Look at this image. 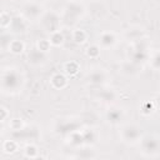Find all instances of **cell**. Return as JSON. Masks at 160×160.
<instances>
[{"mask_svg":"<svg viewBox=\"0 0 160 160\" xmlns=\"http://www.w3.org/2000/svg\"><path fill=\"white\" fill-rule=\"evenodd\" d=\"M21 75L19 71H16V69L9 68V70L2 69V74H1V89L2 92H16L19 91V86H21Z\"/></svg>","mask_w":160,"mask_h":160,"instance_id":"obj_1","label":"cell"},{"mask_svg":"<svg viewBox=\"0 0 160 160\" xmlns=\"http://www.w3.org/2000/svg\"><path fill=\"white\" fill-rule=\"evenodd\" d=\"M140 145L144 156L154 158L160 152V138L156 135H146L141 138Z\"/></svg>","mask_w":160,"mask_h":160,"instance_id":"obj_2","label":"cell"},{"mask_svg":"<svg viewBox=\"0 0 160 160\" xmlns=\"http://www.w3.org/2000/svg\"><path fill=\"white\" fill-rule=\"evenodd\" d=\"M120 138L126 144L139 142L141 139V128L136 124H125L119 131Z\"/></svg>","mask_w":160,"mask_h":160,"instance_id":"obj_3","label":"cell"},{"mask_svg":"<svg viewBox=\"0 0 160 160\" xmlns=\"http://www.w3.org/2000/svg\"><path fill=\"white\" fill-rule=\"evenodd\" d=\"M40 22L44 28L45 31H48L49 34L60 30V18L55 14V12H44L40 16Z\"/></svg>","mask_w":160,"mask_h":160,"instance_id":"obj_4","label":"cell"},{"mask_svg":"<svg viewBox=\"0 0 160 160\" xmlns=\"http://www.w3.org/2000/svg\"><path fill=\"white\" fill-rule=\"evenodd\" d=\"M24 16L30 21V19H40V16L44 14L41 6H39L35 2H29L22 8Z\"/></svg>","mask_w":160,"mask_h":160,"instance_id":"obj_5","label":"cell"},{"mask_svg":"<svg viewBox=\"0 0 160 160\" xmlns=\"http://www.w3.org/2000/svg\"><path fill=\"white\" fill-rule=\"evenodd\" d=\"M28 26H29V20L25 18V16H16V18H12V21L10 24V29L12 32H16V34H24L28 30Z\"/></svg>","mask_w":160,"mask_h":160,"instance_id":"obj_6","label":"cell"},{"mask_svg":"<svg viewBox=\"0 0 160 160\" xmlns=\"http://www.w3.org/2000/svg\"><path fill=\"white\" fill-rule=\"evenodd\" d=\"M68 84H69L68 75L64 72H55L50 78V85H51V88H54L56 90L65 89L68 86Z\"/></svg>","mask_w":160,"mask_h":160,"instance_id":"obj_7","label":"cell"},{"mask_svg":"<svg viewBox=\"0 0 160 160\" xmlns=\"http://www.w3.org/2000/svg\"><path fill=\"white\" fill-rule=\"evenodd\" d=\"M88 80L94 85H101L106 80V72L101 68H94L88 74Z\"/></svg>","mask_w":160,"mask_h":160,"instance_id":"obj_8","label":"cell"},{"mask_svg":"<svg viewBox=\"0 0 160 160\" xmlns=\"http://www.w3.org/2000/svg\"><path fill=\"white\" fill-rule=\"evenodd\" d=\"M45 59H46L45 52L40 51L36 46L34 49H31L29 51V54H28V61H29V64H31L34 66H39V65L44 64L45 62Z\"/></svg>","mask_w":160,"mask_h":160,"instance_id":"obj_9","label":"cell"},{"mask_svg":"<svg viewBox=\"0 0 160 160\" xmlns=\"http://www.w3.org/2000/svg\"><path fill=\"white\" fill-rule=\"evenodd\" d=\"M65 15L68 16V18H72V19H78L81 14H82V11H84V8L81 6V4L80 2H78V1H71V2H68L66 4V6H65Z\"/></svg>","mask_w":160,"mask_h":160,"instance_id":"obj_10","label":"cell"},{"mask_svg":"<svg viewBox=\"0 0 160 160\" xmlns=\"http://www.w3.org/2000/svg\"><path fill=\"white\" fill-rule=\"evenodd\" d=\"M100 45L104 48H111L116 44V35L112 31H102L99 36Z\"/></svg>","mask_w":160,"mask_h":160,"instance_id":"obj_11","label":"cell"},{"mask_svg":"<svg viewBox=\"0 0 160 160\" xmlns=\"http://www.w3.org/2000/svg\"><path fill=\"white\" fill-rule=\"evenodd\" d=\"M140 69H141L140 64L134 62L131 60H128L121 65V72H124L125 75H135L139 72Z\"/></svg>","mask_w":160,"mask_h":160,"instance_id":"obj_12","label":"cell"},{"mask_svg":"<svg viewBox=\"0 0 160 160\" xmlns=\"http://www.w3.org/2000/svg\"><path fill=\"white\" fill-rule=\"evenodd\" d=\"M79 71H80V65L74 60L66 61L62 66V72L66 74L68 76H75Z\"/></svg>","mask_w":160,"mask_h":160,"instance_id":"obj_13","label":"cell"},{"mask_svg":"<svg viewBox=\"0 0 160 160\" xmlns=\"http://www.w3.org/2000/svg\"><path fill=\"white\" fill-rule=\"evenodd\" d=\"M71 39L75 44L78 45H82L84 42H86L88 40V32L84 30V29H74L72 32H71Z\"/></svg>","mask_w":160,"mask_h":160,"instance_id":"obj_14","label":"cell"},{"mask_svg":"<svg viewBox=\"0 0 160 160\" xmlns=\"http://www.w3.org/2000/svg\"><path fill=\"white\" fill-rule=\"evenodd\" d=\"M8 50H9L11 54H14V55H20V54L25 50V44H24V41L19 40V39H14V40H11V41L9 42Z\"/></svg>","mask_w":160,"mask_h":160,"instance_id":"obj_15","label":"cell"},{"mask_svg":"<svg viewBox=\"0 0 160 160\" xmlns=\"http://www.w3.org/2000/svg\"><path fill=\"white\" fill-rule=\"evenodd\" d=\"M49 40H50V42H51V46L59 48V46H61V45L64 44L65 36H64V34H62L60 30H58V31H54V32L49 34Z\"/></svg>","mask_w":160,"mask_h":160,"instance_id":"obj_16","label":"cell"},{"mask_svg":"<svg viewBox=\"0 0 160 160\" xmlns=\"http://www.w3.org/2000/svg\"><path fill=\"white\" fill-rule=\"evenodd\" d=\"M121 118H122V112L119 109H109L106 111V120L110 124H118V122H120Z\"/></svg>","mask_w":160,"mask_h":160,"instance_id":"obj_17","label":"cell"},{"mask_svg":"<svg viewBox=\"0 0 160 160\" xmlns=\"http://www.w3.org/2000/svg\"><path fill=\"white\" fill-rule=\"evenodd\" d=\"M98 98L104 101V102H111L116 99V92L112 89H106V90H101L98 92Z\"/></svg>","mask_w":160,"mask_h":160,"instance_id":"obj_18","label":"cell"},{"mask_svg":"<svg viewBox=\"0 0 160 160\" xmlns=\"http://www.w3.org/2000/svg\"><path fill=\"white\" fill-rule=\"evenodd\" d=\"M155 109H156V105H155L154 100H145V101L141 102V105H140V112H141L144 116H148V115L152 114Z\"/></svg>","mask_w":160,"mask_h":160,"instance_id":"obj_19","label":"cell"},{"mask_svg":"<svg viewBox=\"0 0 160 160\" xmlns=\"http://www.w3.org/2000/svg\"><path fill=\"white\" fill-rule=\"evenodd\" d=\"M18 149H19V144L15 140H11V139L4 140V142H2V151L5 154H14V152L18 151Z\"/></svg>","mask_w":160,"mask_h":160,"instance_id":"obj_20","label":"cell"},{"mask_svg":"<svg viewBox=\"0 0 160 160\" xmlns=\"http://www.w3.org/2000/svg\"><path fill=\"white\" fill-rule=\"evenodd\" d=\"M24 155H25V158H30V159H36V158L40 156L39 149H38V146L34 145V144H28V145L25 146V149H24Z\"/></svg>","mask_w":160,"mask_h":160,"instance_id":"obj_21","label":"cell"},{"mask_svg":"<svg viewBox=\"0 0 160 160\" xmlns=\"http://www.w3.org/2000/svg\"><path fill=\"white\" fill-rule=\"evenodd\" d=\"M85 54L90 59H98L100 56V46L99 45H95V44L89 45L86 48V50H85Z\"/></svg>","mask_w":160,"mask_h":160,"instance_id":"obj_22","label":"cell"},{"mask_svg":"<svg viewBox=\"0 0 160 160\" xmlns=\"http://www.w3.org/2000/svg\"><path fill=\"white\" fill-rule=\"evenodd\" d=\"M25 124H24V120L20 119V118H14L10 120L9 122V128L12 130V131H21L24 129Z\"/></svg>","mask_w":160,"mask_h":160,"instance_id":"obj_23","label":"cell"},{"mask_svg":"<svg viewBox=\"0 0 160 160\" xmlns=\"http://www.w3.org/2000/svg\"><path fill=\"white\" fill-rule=\"evenodd\" d=\"M12 21V18L11 15L8 12V11H2L0 14V26L2 29H6V28H10V24Z\"/></svg>","mask_w":160,"mask_h":160,"instance_id":"obj_24","label":"cell"},{"mask_svg":"<svg viewBox=\"0 0 160 160\" xmlns=\"http://www.w3.org/2000/svg\"><path fill=\"white\" fill-rule=\"evenodd\" d=\"M36 48L40 51H42V52L46 54L50 50V48H51V42H50L49 39H39L38 42H36Z\"/></svg>","mask_w":160,"mask_h":160,"instance_id":"obj_25","label":"cell"},{"mask_svg":"<svg viewBox=\"0 0 160 160\" xmlns=\"http://www.w3.org/2000/svg\"><path fill=\"white\" fill-rule=\"evenodd\" d=\"M150 65L152 69L160 70V52H156L150 58Z\"/></svg>","mask_w":160,"mask_h":160,"instance_id":"obj_26","label":"cell"},{"mask_svg":"<svg viewBox=\"0 0 160 160\" xmlns=\"http://www.w3.org/2000/svg\"><path fill=\"white\" fill-rule=\"evenodd\" d=\"M0 121L1 122H5L6 121V119H8V116H9V111H8V109L2 105V106H0Z\"/></svg>","mask_w":160,"mask_h":160,"instance_id":"obj_27","label":"cell"},{"mask_svg":"<svg viewBox=\"0 0 160 160\" xmlns=\"http://www.w3.org/2000/svg\"><path fill=\"white\" fill-rule=\"evenodd\" d=\"M154 102H155L156 108H160V92H159V94H158V96L154 99Z\"/></svg>","mask_w":160,"mask_h":160,"instance_id":"obj_28","label":"cell"}]
</instances>
